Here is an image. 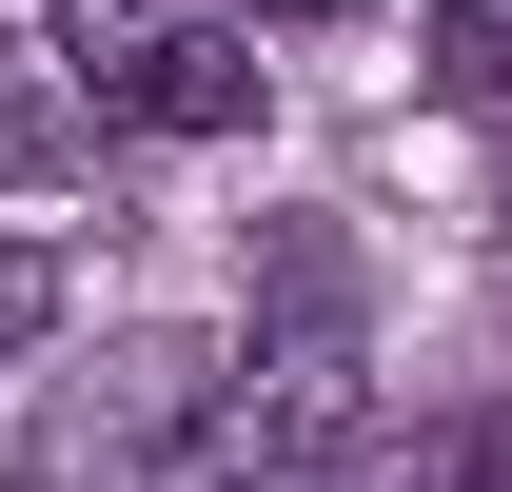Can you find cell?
Instances as JSON below:
<instances>
[{
    "instance_id": "cell-1",
    "label": "cell",
    "mask_w": 512,
    "mask_h": 492,
    "mask_svg": "<svg viewBox=\"0 0 512 492\" xmlns=\"http://www.w3.org/2000/svg\"><path fill=\"white\" fill-rule=\"evenodd\" d=\"M99 119H138V138H237L256 119V40H237V20H158V40L99 79Z\"/></svg>"
},
{
    "instance_id": "cell-2",
    "label": "cell",
    "mask_w": 512,
    "mask_h": 492,
    "mask_svg": "<svg viewBox=\"0 0 512 492\" xmlns=\"http://www.w3.org/2000/svg\"><path fill=\"white\" fill-rule=\"evenodd\" d=\"M40 40H0V197H40V178H79V99H40Z\"/></svg>"
},
{
    "instance_id": "cell-3",
    "label": "cell",
    "mask_w": 512,
    "mask_h": 492,
    "mask_svg": "<svg viewBox=\"0 0 512 492\" xmlns=\"http://www.w3.org/2000/svg\"><path fill=\"white\" fill-rule=\"evenodd\" d=\"M394 492H512V394H473V414H434L414 453H394Z\"/></svg>"
},
{
    "instance_id": "cell-4",
    "label": "cell",
    "mask_w": 512,
    "mask_h": 492,
    "mask_svg": "<svg viewBox=\"0 0 512 492\" xmlns=\"http://www.w3.org/2000/svg\"><path fill=\"white\" fill-rule=\"evenodd\" d=\"M158 20H178V0H40V60H60L79 99H99V79H119L138 40H158Z\"/></svg>"
},
{
    "instance_id": "cell-5",
    "label": "cell",
    "mask_w": 512,
    "mask_h": 492,
    "mask_svg": "<svg viewBox=\"0 0 512 492\" xmlns=\"http://www.w3.org/2000/svg\"><path fill=\"white\" fill-rule=\"evenodd\" d=\"M60 296H79V276H60V237H0V374L60 335Z\"/></svg>"
},
{
    "instance_id": "cell-6",
    "label": "cell",
    "mask_w": 512,
    "mask_h": 492,
    "mask_svg": "<svg viewBox=\"0 0 512 492\" xmlns=\"http://www.w3.org/2000/svg\"><path fill=\"white\" fill-rule=\"evenodd\" d=\"M434 79L453 99H512V0H434Z\"/></svg>"
},
{
    "instance_id": "cell-7",
    "label": "cell",
    "mask_w": 512,
    "mask_h": 492,
    "mask_svg": "<svg viewBox=\"0 0 512 492\" xmlns=\"http://www.w3.org/2000/svg\"><path fill=\"white\" fill-rule=\"evenodd\" d=\"M256 20H375V0H256Z\"/></svg>"
}]
</instances>
